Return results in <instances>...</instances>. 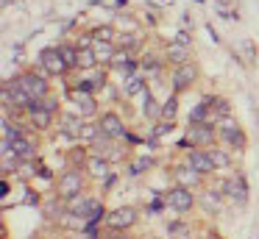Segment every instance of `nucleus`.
Here are the masks:
<instances>
[{"mask_svg": "<svg viewBox=\"0 0 259 239\" xmlns=\"http://www.w3.org/2000/svg\"><path fill=\"white\" fill-rule=\"evenodd\" d=\"M59 100H53V98H39V106H42V109H45V111H51V114H56V111H59Z\"/></svg>", "mask_w": 259, "mask_h": 239, "instance_id": "nucleus-28", "label": "nucleus"}, {"mask_svg": "<svg viewBox=\"0 0 259 239\" xmlns=\"http://www.w3.org/2000/svg\"><path fill=\"white\" fill-rule=\"evenodd\" d=\"M170 56H173V61H179V64H184V56H187V47L184 44H173V47H170Z\"/></svg>", "mask_w": 259, "mask_h": 239, "instance_id": "nucleus-26", "label": "nucleus"}, {"mask_svg": "<svg viewBox=\"0 0 259 239\" xmlns=\"http://www.w3.org/2000/svg\"><path fill=\"white\" fill-rule=\"evenodd\" d=\"M92 50H95V59L98 61H114V56H117V53H114V44L109 42V39H106V42L98 39V42L92 44Z\"/></svg>", "mask_w": 259, "mask_h": 239, "instance_id": "nucleus-17", "label": "nucleus"}, {"mask_svg": "<svg viewBox=\"0 0 259 239\" xmlns=\"http://www.w3.org/2000/svg\"><path fill=\"white\" fill-rule=\"evenodd\" d=\"M195 75H198L195 64H187V61H184V64H179V70H176V75H173V86H176V92H181V89L192 86Z\"/></svg>", "mask_w": 259, "mask_h": 239, "instance_id": "nucleus-10", "label": "nucleus"}, {"mask_svg": "<svg viewBox=\"0 0 259 239\" xmlns=\"http://www.w3.org/2000/svg\"><path fill=\"white\" fill-rule=\"evenodd\" d=\"M220 198H223V192H214V189H212V192H206V195L201 198L203 209H206L209 214H212V211H218V206H220Z\"/></svg>", "mask_w": 259, "mask_h": 239, "instance_id": "nucleus-23", "label": "nucleus"}, {"mask_svg": "<svg viewBox=\"0 0 259 239\" xmlns=\"http://www.w3.org/2000/svg\"><path fill=\"white\" fill-rule=\"evenodd\" d=\"M70 100H73V106H75V111H78L81 117H92L98 111V106H95V100H92V94L87 92H70Z\"/></svg>", "mask_w": 259, "mask_h": 239, "instance_id": "nucleus-7", "label": "nucleus"}, {"mask_svg": "<svg viewBox=\"0 0 259 239\" xmlns=\"http://www.w3.org/2000/svg\"><path fill=\"white\" fill-rule=\"evenodd\" d=\"M90 206H92V200H87L84 195H73V198H70V203H67V209H70V214H84L87 217Z\"/></svg>", "mask_w": 259, "mask_h": 239, "instance_id": "nucleus-18", "label": "nucleus"}, {"mask_svg": "<svg viewBox=\"0 0 259 239\" xmlns=\"http://www.w3.org/2000/svg\"><path fill=\"white\" fill-rule=\"evenodd\" d=\"M187 136H190L192 145H209L214 139V128H212V122H192Z\"/></svg>", "mask_w": 259, "mask_h": 239, "instance_id": "nucleus-6", "label": "nucleus"}, {"mask_svg": "<svg viewBox=\"0 0 259 239\" xmlns=\"http://www.w3.org/2000/svg\"><path fill=\"white\" fill-rule=\"evenodd\" d=\"M176 181H179L181 186H195V183L201 181V172L192 170L190 164H187V167H176Z\"/></svg>", "mask_w": 259, "mask_h": 239, "instance_id": "nucleus-15", "label": "nucleus"}, {"mask_svg": "<svg viewBox=\"0 0 259 239\" xmlns=\"http://www.w3.org/2000/svg\"><path fill=\"white\" fill-rule=\"evenodd\" d=\"M81 172L75 170H67L62 178H59V195H64V198H73V195L81 192Z\"/></svg>", "mask_w": 259, "mask_h": 239, "instance_id": "nucleus-4", "label": "nucleus"}, {"mask_svg": "<svg viewBox=\"0 0 259 239\" xmlns=\"http://www.w3.org/2000/svg\"><path fill=\"white\" fill-rule=\"evenodd\" d=\"M98 59H95V50L92 47H78V61H75V67H81V70H90V67H95Z\"/></svg>", "mask_w": 259, "mask_h": 239, "instance_id": "nucleus-19", "label": "nucleus"}, {"mask_svg": "<svg viewBox=\"0 0 259 239\" xmlns=\"http://www.w3.org/2000/svg\"><path fill=\"white\" fill-rule=\"evenodd\" d=\"M209 156H212V161H214V167H229L231 164V159H229V153L226 150H220V148H214V150H209Z\"/></svg>", "mask_w": 259, "mask_h": 239, "instance_id": "nucleus-24", "label": "nucleus"}, {"mask_svg": "<svg viewBox=\"0 0 259 239\" xmlns=\"http://www.w3.org/2000/svg\"><path fill=\"white\" fill-rule=\"evenodd\" d=\"M87 167H90V172H92V175L103 178V175L109 172V159H103V156H92V159L87 161Z\"/></svg>", "mask_w": 259, "mask_h": 239, "instance_id": "nucleus-20", "label": "nucleus"}, {"mask_svg": "<svg viewBox=\"0 0 259 239\" xmlns=\"http://www.w3.org/2000/svg\"><path fill=\"white\" fill-rule=\"evenodd\" d=\"M187 161H190V167H192V170H198L201 175L218 170V167H214V161H212V156H209V150H192V153L187 156Z\"/></svg>", "mask_w": 259, "mask_h": 239, "instance_id": "nucleus-8", "label": "nucleus"}, {"mask_svg": "<svg viewBox=\"0 0 259 239\" xmlns=\"http://www.w3.org/2000/svg\"><path fill=\"white\" fill-rule=\"evenodd\" d=\"M123 89H125L128 98H134V94L145 92V81H142L140 75H128V78H125V83H123Z\"/></svg>", "mask_w": 259, "mask_h": 239, "instance_id": "nucleus-21", "label": "nucleus"}, {"mask_svg": "<svg viewBox=\"0 0 259 239\" xmlns=\"http://www.w3.org/2000/svg\"><path fill=\"white\" fill-rule=\"evenodd\" d=\"M162 117H167V120H173V117H176V98H170L167 103L162 106Z\"/></svg>", "mask_w": 259, "mask_h": 239, "instance_id": "nucleus-29", "label": "nucleus"}, {"mask_svg": "<svg viewBox=\"0 0 259 239\" xmlns=\"http://www.w3.org/2000/svg\"><path fill=\"white\" fill-rule=\"evenodd\" d=\"M218 3H220V6H229V3H231V0H218Z\"/></svg>", "mask_w": 259, "mask_h": 239, "instance_id": "nucleus-31", "label": "nucleus"}, {"mask_svg": "<svg viewBox=\"0 0 259 239\" xmlns=\"http://www.w3.org/2000/svg\"><path fill=\"white\" fill-rule=\"evenodd\" d=\"M3 148H6V150H12V153H14V159H31V153H34V150H31V142H25L23 136H17L14 142L3 145Z\"/></svg>", "mask_w": 259, "mask_h": 239, "instance_id": "nucleus-16", "label": "nucleus"}, {"mask_svg": "<svg viewBox=\"0 0 259 239\" xmlns=\"http://www.w3.org/2000/svg\"><path fill=\"white\" fill-rule=\"evenodd\" d=\"M206 100V106H209V122H214V120H226L229 117V103H226L223 98H203Z\"/></svg>", "mask_w": 259, "mask_h": 239, "instance_id": "nucleus-14", "label": "nucleus"}, {"mask_svg": "<svg viewBox=\"0 0 259 239\" xmlns=\"http://www.w3.org/2000/svg\"><path fill=\"white\" fill-rule=\"evenodd\" d=\"M167 203L173 206L176 211H190L192 209V192L187 186H176L167 192Z\"/></svg>", "mask_w": 259, "mask_h": 239, "instance_id": "nucleus-5", "label": "nucleus"}, {"mask_svg": "<svg viewBox=\"0 0 259 239\" xmlns=\"http://www.w3.org/2000/svg\"><path fill=\"white\" fill-rule=\"evenodd\" d=\"M167 231H170V233H181V231H184V225H181V222H173V225H170Z\"/></svg>", "mask_w": 259, "mask_h": 239, "instance_id": "nucleus-30", "label": "nucleus"}, {"mask_svg": "<svg viewBox=\"0 0 259 239\" xmlns=\"http://www.w3.org/2000/svg\"><path fill=\"white\" fill-rule=\"evenodd\" d=\"M62 53H64V59H67V64H70V67H75V61H78V47L62 44Z\"/></svg>", "mask_w": 259, "mask_h": 239, "instance_id": "nucleus-25", "label": "nucleus"}, {"mask_svg": "<svg viewBox=\"0 0 259 239\" xmlns=\"http://www.w3.org/2000/svg\"><path fill=\"white\" fill-rule=\"evenodd\" d=\"M145 114H148V117H156V114H159V109H156V100H153V94H151V92L145 94Z\"/></svg>", "mask_w": 259, "mask_h": 239, "instance_id": "nucleus-27", "label": "nucleus"}, {"mask_svg": "<svg viewBox=\"0 0 259 239\" xmlns=\"http://www.w3.org/2000/svg\"><path fill=\"white\" fill-rule=\"evenodd\" d=\"M218 133H220V139H223V142L231 145V148H245V133H242L237 125H231V122H223Z\"/></svg>", "mask_w": 259, "mask_h": 239, "instance_id": "nucleus-13", "label": "nucleus"}, {"mask_svg": "<svg viewBox=\"0 0 259 239\" xmlns=\"http://www.w3.org/2000/svg\"><path fill=\"white\" fill-rule=\"evenodd\" d=\"M103 136V128H101V122H84V131H81V139L84 142H98V139Z\"/></svg>", "mask_w": 259, "mask_h": 239, "instance_id": "nucleus-22", "label": "nucleus"}, {"mask_svg": "<svg viewBox=\"0 0 259 239\" xmlns=\"http://www.w3.org/2000/svg\"><path fill=\"white\" fill-rule=\"evenodd\" d=\"M101 128H103V133H106V136H112V139L125 136V125H123V120H120L114 111H109V114L101 117Z\"/></svg>", "mask_w": 259, "mask_h": 239, "instance_id": "nucleus-11", "label": "nucleus"}, {"mask_svg": "<svg viewBox=\"0 0 259 239\" xmlns=\"http://www.w3.org/2000/svg\"><path fill=\"white\" fill-rule=\"evenodd\" d=\"M223 195L231 200V203L245 206V200H248V183H245V178H242V175H231L229 181L223 183Z\"/></svg>", "mask_w": 259, "mask_h": 239, "instance_id": "nucleus-3", "label": "nucleus"}, {"mask_svg": "<svg viewBox=\"0 0 259 239\" xmlns=\"http://www.w3.org/2000/svg\"><path fill=\"white\" fill-rule=\"evenodd\" d=\"M39 64L45 67V72L48 75H64L67 72V59H64V53H62V47H48V50H42L39 53Z\"/></svg>", "mask_w": 259, "mask_h": 239, "instance_id": "nucleus-1", "label": "nucleus"}, {"mask_svg": "<svg viewBox=\"0 0 259 239\" xmlns=\"http://www.w3.org/2000/svg\"><path fill=\"white\" fill-rule=\"evenodd\" d=\"M184 239H192V236H184Z\"/></svg>", "mask_w": 259, "mask_h": 239, "instance_id": "nucleus-33", "label": "nucleus"}, {"mask_svg": "<svg viewBox=\"0 0 259 239\" xmlns=\"http://www.w3.org/2000/svg\"><path fill=\"white\" fill-rule=\"evenodd\" d=\"M109 239H128V236H109Z\"/></svg>", "mask_w": 259, "mask_h": 239, "instance_id": "nucleus-32", "label": "nucleus"}, {"mask_svg": "<svg viewBox=\"0 0 259 239\" xmlns=\"http://www.w3.org/2000/svg\"><path fill=\"white\" fill-rule=\"evenodd\" d=\"M17 81L23 83V89L31 94V100L48 98V81H45L42 75H36V72H23V75H20Z\"/></svg>", "mask_w": 259, "mask_h": 239, "instance_id": "nucleus-2", "label": "nucleus"}, {"mask_svg": "<svg viewBox=\"0 0 259 239\" xmlns=\"http://www.w3.org/2000/svg\"><path fill=\"white\" fill-rule=\"evenodd\" d=\"M134 220H137V211L131 209V206H123V209H114L112 214H109V225H112V228H117V231H123V228L134 225Z\"/></svg>", "mask_w": 259, "mask_h": 239, "instance_id": "nucleus-9", "label": "nucleus"}, {"mask_svg": "<svg viewBox=\"0 0 259 239\" xmlns=\"http://www.w3.org/2000/svg\"><path fill=\"white\" fill-rule=\"evenodd\" d=\"M81 131H84V117L81 114H64L62 117V133L70 139H81Z\"/></svg>", "mask_w": 259, "mask_h": 239, "instance_id": "nucleus-12", "label": "nucleus"}]
</instances>
